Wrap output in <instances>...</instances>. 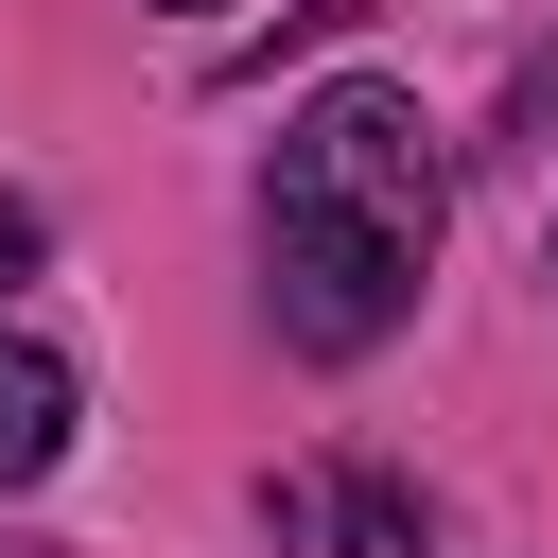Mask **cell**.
I'll list each match as a JSON object with an SVG mask.
<instances>
[{"instance_id": "obj_2", "label": "cell", "mask_w": 558, "mask_h": 558, "mask_svg": "<svg viewBox=\"0 0 558 558\" xmlns=\"http://www.w3.org/2000/svg\"><path fill=\"white\" fill-rule=\"evenodd\" d=\"M70 418H87V384H70V349H35V331H0V488H35V471L70 453Z\"/></svg>"}, {"instance_id": "obj_1", "label": "cell", "mask_w": 558, "mask_h": 558, "mask_svg": "<svg viewBox=\"0 0 558 558\" xmlns=\"http://www.w3.org/2000/svg\"><path fill=\"white\" fill-rule=\"evenodd\" d=\"M436 227H453V174H436V122L401 87H314L279 122V331L296 349H384L436 279Z\"/></svg>"}, {"instance_id": "obj_3", "label": "cell", "mask_w": 558, "mask_h": 558, "mask_svg": "<svg viewBox=\"0 0 558 558\" xmlns=\"http://www.w3.org/2000/svg\"><path fill=\"white\" fill-rule=\"evenodd\" d=\"M35 244H52V227H35V192H0V296L35 279Z\"/></svg>"}, {"instance_id": "obj_4", "label": "cell", "mask_w": 558, "mask_h": 558, "mask_svg": "<svg viewBox=\"0 0 558 558\" xmlns=\"http://www.w3.org/2000/svg\"><path fill=\"white\" fill-rule=\"evenodd\" d=\"M174 17H209V0H174Z\"/></svg>"}]
</instances>
